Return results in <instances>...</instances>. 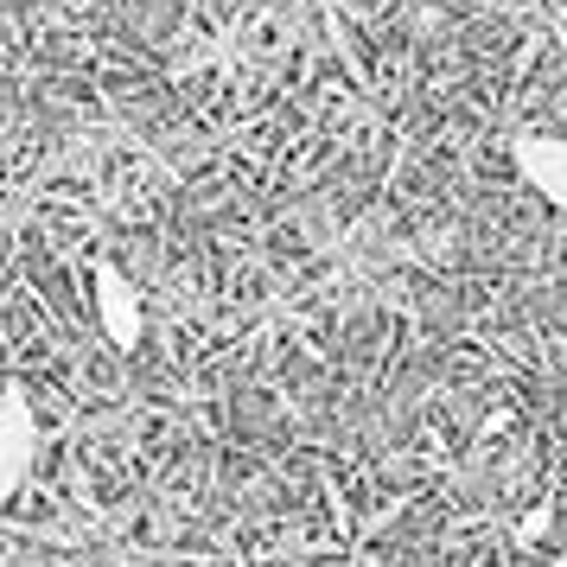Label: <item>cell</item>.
<instances>
[{
	"label": "cell",
	"instance_id": "obj_1",
	"mask_svg": "<svg viewBox=\"0 0 567 567\" xmlns=\"http://www.w3.org/2000/svg\"><path fill=\"white\" fill-rule=\"evenodd\" d=\"M90 312H96V332L115 351H141V338H147V300L134 293V281L115 261H96L90 268Z\"/></svg>",
	"mask_w": 567,
	"mask_h": 567
},
{
	"label": "cell",
	"instance_id": "obj_2",
	"mask_svg": "<svg viewBox=\"0 0 567 567\" xmlns=\"http://www.w3.org/2000/svg\"><path fill=\"white\" fill-rule=\"evenodd\" d=\"M32 460H39V414L27 389L7 383L0 389V504H13V491L32 478Z\"/></svg>",
	"mask_w": 567,
	"mask_h": 567
},
{
	"label": "cell",
	"instance_id": "obj_3",
	"mask_svg": "<svg viewBox=\"0 0 567 567\" xmlns=\"http://www.w3.org/2000/svg\"><path fill=\"white\" fill-rule=\"evenodd\" d=\"M511 159H516L523 185L536 192L542 205L567 210V141H561V134H516Z\"/></svg>",
	"mask_w": 567,
	"mask_h": 567
},
{
	"label": "cell",
	"instance_id": "obj_4",
	"mask_svg": "<svg viewBox=\"0 0 567 567\" xmlns=\"http://www.w3.org/2000/svg\"><path fill=\"white\" fill-rule=\"evenodd\" d=\"M548 523H555V504H536V511L516 523V542H523V548H536V542L548 536Z\"/></svg>",
	"mask_w": 567,
	"mask_h": 567
},
{
	"label": "cell",
	"instance_id": "obj_5",
	"mask_svg": "<svg viewBox=\"0 0 567 567\" xmlns=\"http://www.w3.org/2000/svg\"><path fill=\"white\" fill-rule=\"evenodd\" d=\"M555 567H567V548H561V555H555Z\"/></svg>",
	"mask_w": 567,
	"mask_h": 567
}]
</instances>
